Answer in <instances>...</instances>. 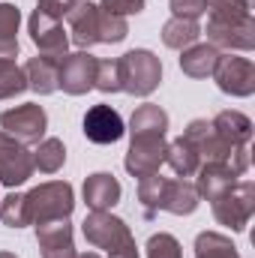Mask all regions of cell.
Segmentation results:
<instances>
[{
	"label": "cell",
	"mask_w": 255,
	"mask_h": 258,
	"mask_svg": "<svg viewBox=\"0 0 255 258\" xmlns=\"http://www.w3.org/2000/svg\"><path fill=\"white\" fill-rule=\"evenodd\" d=\"M78 3H81V0H39V3H36V9L60 21V18H63L66 12H69L72 6H78Z\"/></svg>",
	"instance_id": "cell-36"
},
{
	"label": "cell",
	"mask_w": 255,
	"mask_h": 258,
	"mask_svg": "<svg viewBox=\"0 0 255 258\" xmlns=\"http://www.w3.org/2000/svg\"><path fill=\"white\" fill-rule=\"evenodd\" d=\"M24 90H27L24 66H18L12 57H0V99L21 96Z\"/></svg>",
	"instance_id": "cell-28"
},
{
	"label": "cell",
	"mask_w": 255,
	"mask_h": 258,
	"mask_svg": "<svg viewBox=\"0 0 255 258\" xmlns=\"http://www.w3.org/2000/svg\"><path fill=\"white\" fill-rule=\"evenodd\" d=\"M0 219H3V225H9V228H24V225H30L24 195L12 192V195H6V198H0Z\"/></svg>",
	"instance_id": "cell-30"
},
{
	"label": "cell",
	"mask_w": 255,
	"mask_h": 258,
	"mask_svg": "<svg viewBox=\"0 0 255 258\" xmlns=\"http://www.w3.org/2000/svg\"><path fill=\"white\" fill-rule=\"evenodd\" d=\"M165 135H132V144H129V153L123 159L126 171L132 177H150V174H159V165L165 162Z\"/></svg>",
	"instance_id": "cell-8"
},
{
	"label": "cell",
	"mask_w": 255,
	"mask_h": 258,
	"mask_svg": "<svg viewBox=\"0 0 255 258\" xmlns=\"http://www.w3.org/2000/svg\"><path fill=\"white\" fill-rule=\"evenodd\" d=\"M195 189L201 198H207V201H213L216 195H222L228 186H234L237 183V171L234 168H228V165H222V162H201L198 165V171H195Z\"/></svg>",
	"instance_id": "cell-17"
},
{
	"label": "cell",
	"mask_w": 255,
	"mask_h": 258,
	"mask_svg": "<svg viewBox=\"0 0 255 258\" xmlns=\"http://www.w3.org/2000/svg\"><path fill=\"white\" fill-rule=\"evenodd\" d=\"M213 78H216L219 90L228 96H252L255 93V63L249 57L219 54Z\"/></svg>",
	"instance_id": "cell-9"
},
{
	"label": "cell",
	"mask_w": 255,
	"mask_h": 258,
	"mask_svg": "<svg viewBox=\"0 0 255 258\" xmlns=\"http://www.w3.org/2000/svg\"><path fill=\"white\" fill-rule=\"evenodd\" d=\"M57 72H60V57L54 54H36L30 57L24 66V75H27V87L48 96L57 90Z\"/></svg>",
	"instance_id": "cell-19"
},
{
	"label": "cell",
	"mask_w": 255,
	"mask_h": 258,
	"mask_svg": "<svg viewBox=\"0 0 255 258\" xmlns=\"http://www.w3.org/2000/svg\"><path fill=\"white\" fill-rule=\"evenodd\" d=\"M27 30H30V39L33 45L42 51V54H54V57H63L66 48H69V36H66L63 24L39 9H33L30 21H27Z\"/></svg>",
	"instance_id": "cell-13"
},
{
	"label": "cell",
	"mask_w": 255,
	"mask_h": 258,
	"mask_svg": "<svg viewBox=\"0 0 255 258\" xmlns=\"http://www.w3.org/2000/svg\"><path fill=\"white\" fill-rule=\"evenodd\" d=\"M18 27H21L18 6L0 3V57H15L18 54Z\"/></svg>",
	"instance_id": "cell-25"
},
{
	"label": "cell",
	"mask_w": 255,
	"mask_h": 258,
	"mask_svg": "<svg viewBox=\"0 0 255 258\" xmlns=\"http://www.w3.org/2000/svg\"><path fill=\"white\" fill-rule=\"evenodd\" d=\"M0 126H3L6 135H12L21 144H39L45 129H48V114H45L42 105L24 102V105H15V108L3 111L0 114Z\"/></svg>",
	"instance_id": "cell-6"
},
{
	"label": "cell",
	"mask_w": 255,
	"mask_h": 258,
	"mask_svg": "<svg viewBox=\"0 0 255 258\" xmlns=\"http://www.w3.org/2000/svg\"><path fill=\"white\" fill-rule=\"evenodd\" d=\"M108 258H138V246H135V237L126 240L123 246H117V249H111Z\"/></svg>",
	"instance_id": "cell-37"
},
{
	"label": "cell",
	"mask_w": 255,
	"mask_h": 258,
	"mask_svg": "<svg viewBox=\"0 0 255 258\" xmlns=\"http://www.w3.org/2000/svg\"><path fill=\"white\" fill-rule=\"evenodd\" d=\"M207 42L225 51H252L255 48V21H207Z\"/></svg>",
	"instance_id": "cell-12"
},
{
	"label": "cell",
	"mask_w": 255,
	"mask_h": 258,
	"mask_svg": "<svg viewBox=\"0 0 255 258\" xmlns=\"http://www.w3.org/2000/svg\"><path fill=\"white\" fill-rule=\"evenodd\" d=\"M183 138L198 150L201 162H222V165L234 168L237 174H243L249 168V144H228L225 138L216 135L210 120H192L183 129Z\"/></svg>",
	"instance_id": "cell-2"
},
{
	"label": "cell",
	"mask_w": 255,
	"mask_h": 258,
	"mask_svg": "<svg viewBox=\"0 0 255 258\" xmlns=\"http://www.w3.org/2000/svg\"><path fill=\"white\" fill-rule=\"evenodd\" d=\"M144 3H147V0H102V3H99V9H105V12H111V15L126 18V15H138V12L144 9Z\"/></svg>",
	"instance_id": "cell-34"
},
{
	"label": "cell",
	"mask_w": 255,
	"mask_h": 258,
	"mask_svg": "<svg viewBox=\"0 0 255 258\" xmlns=\"http://www.w3.org/2000/svg\"><path fill=\"white\" fill-rule=\"evenodd\" d=\"M147 258H183V252H180L177 237L159 231V234H153L147 240Z\"/></svg>",
	"instance_id": "cell-33"
},
{
	"label": "cell",
	"mask_w": 255,
	"mask_h": 258,
	"mask_svg": "<svg viewBox=\"0 0 255 258\" xmlns=\"http://www.w3.org/2000/svg\"><path fill=\"white\" fill-rule=\"evenodd\" d=\"M120 183L114 174L108 171H96L84 180V201L90 210H111L117 201H120Z\"/></svg>",
	"instance_id": "cell-18"
},
{
	"label": "cell",
	"mask_w": 255,
	"mask_h": 258,
	"mask_svg": "<svg viewBox=\"0 0 255 258\" xmlns=\"http://www.w3.org/2000/svg\"><path fill=\"white\" fill-rule=\"evenodd\" d=\"M75 258H99L96 252H84V255H75Z\"/></svg>",
	"instance_id": "cell-38"
},
{
	"label": "cell",
	"mask_w": 255,
	"mask_h": 258,
	"mask_svg": "<svg viewBox=\"0 0 255 258\" xmlns=\"http://www.w3.org/2000/svg\"><path fill=\"white\" fill-rule=\"evenodd\" d=\"M30 174H33V153L27 150V144L0 132V183L15 189L27 183Z\"/></svg>",
	"instance_id": "cell-10"
},
{
	"label": "cell",
	"mask_w": 255,
	"mask_h": 258,
	"mask_svg": "<svg viewBox=\"0 0 255 258\" xmlns=\"http://www.w3.org/2000/svg\"><path fill=\"white\" fill-rule=\"evenodd\" d=\"M210 204H213V216L219 225H228L231 231H243L255 213V183L240 180L228 186L222 195H216Z\"/></svg>",
	"instance_id": "cell-5"
},
{
	"label": "cell",
	"mask_w": 255,
	"mask_h": 258,
	"mask_svg": "<svg viewBox=\"0 0 255 258\" xmlns=\"http://www.w3.org/2000/svg\"><path fill=\"white\" fill-rule=\"evenodd\" d=\"M216 60H219V48H213L210 42H204V45H189V48H183V54H180V69H183L189 78H207V75H213Z\"/></svg>",
	"instance_id": "cell-21"
},
{
	"label": "cell",
	"mask_w": 255,
	"mask_h": 258,
	"mask_svg": "<svg viewBox=\"0 0 255 258\" xmlns=\"http://www.w3.org/2000/svg\"><path fill=\"white\" fill-rule=\"evenodd\" d=\"M165 129H168V114L159 105H153V102L138 105L132 120H129V132L132 135H165Z\"/></svg>",
	"instance_id": "cell-23"
},
{
	"label": "cell",
	"mask_w": 255,
	"mask_h": 258,
	"mask_svg": "<svg viewBox=\"0 0 255 258\" xmlns=\"http://www.w3.org/2000/svg\"><path fill=\"white\" fill-rule=\"evenodd\" d=\"M93 87L102 90V93H117L120 90V66H117V60H99Z\"/></svg>",
	"instance_id": "cell-32"
},
{
	"label": "cell",
	"mask_w": 255,
	"mask_h": 258,
	"mask_svg": "<svg viewBox=\"0 0 255 258\" xmlns=\"http://www.w3.org/2000/svg\"><path fill=\"white\" fill-rule=\"evenodd\" d=\"M0 258H18L15 252H0Z\"/></svg>",
	"instance_id": "cell-39"
},
{
	"label": "cell",
	"mask_w": 255,
	"mask_h": 258,
	"mask_svg": "<svg viewBox=\"0 0 255 258\" xmlns=\"http://www.w3.org/2000/svg\"><path fill=\"white\" fill-rule=\"evenodd\" d=\"M36 243L42 258H75V243H72V225L69 219H54L45 225H36Z\"/></svg>",
	"instance_id": "cell-15"
},
{
	"label": "cell",
	"mask_w": 255,
	"mask_h": 258,
	"mask_svg": "<svg viewBox=\"0 0 255 258\" xmlns=\"http://www.w3.org/2000/svg\"><path fill=\"white\" fill-rule=\"evenodd\" d=\"M210 123L216 129V135L225 138L228 144H249V138H252V120L243 111H231V108L219 111Z\"/></svg>",
	"instance_id": "cell-20"
},
{
	"label": "cell",
	"mask_w": 255,
	"mask_h": 258,
	"mask_svg": "<svg viewBox=\"0 0 255 258\" xmlns=\"http://www.w3.org/2000/svg\"><path fill=\"white\" fill-rule=\"evenodd\" d=\"M126 33H129L126 18H120V15H111V12L99 9V42L114 45V42H123V39H126Z\"/></svg>",
	"instance_id": "cell-31"
},
{
	"label": "cell",
	"mask_w": 255,
	"mask_h": 258,
	"mask_svg": "<svg viewBox=\"0 0 255 258\" xmlns=\"http://www.w3.org/2000/svg\"><path fill=\"white\" fill-rule=\"evenodd\" d=\"M63 162H66V147L60 138H42L39 147L33 150V168H39L42 174L60 171Z\"/></svg>",
	"instance_id": "cell-27"
},
{
	"label": "cell",
	"mask_w": 255,
	"mask_h": 258,
	"mask_svg": "<svg viewBox=\"0 0 255 258\" xmlns=\"http://www.w3.org/2000/svg\"><path fill=\"white\" fill-rule=\"evenodd\" d=\"M96 66L99 60L90 51H75L60 57V72H57V87L69 96H81L87 90H93L96 81Z\"/></svg>",
	"instance_id": "cell-11"
},
{
	"label": "cell",
	"mask_w": 255,
	"mask_h": 258,
	"mask_svg": "<svg viewBox=\"0 0 255 258\" xmlns=\"http://www.w3.org/2000/svg\"><path fill=\"white\" fill-rule=\"evenodd\" d=\"M213 21H246L252 18L249 0H204Z\"/></svg>",
	"instance_id": "cell-29"
},
{
	"label": "cell",
	"mask_w": 255,
	"mask_h": 258,
	"mask_svg": "<svg viewBox=\"0 0 255 258\" xmlns=\"http://www.w3.org/2000/svg\"><path fill=\"white\" fill-rule=\"evenodd\" d=\"M207 12V3L204 0H171V15L174 18H192L198 21V15Z\"/></svg>",
	"instance_id": "cell-35"
},
{
	"label": "cell",
	"mask_w": 255,
	"mask_h": 258,
	"mask_svg": "<svg viewBox=\"0 0 255 258\" xmlns=\"http://www.w3.org/2000/svg\"><path fill=\"white\" fill-rule=\"evenodd\" d=\"M66 21H69L72 42L78 48H90L99 42V6H93L90 0H81L78 6H72L66 12Z\"/></svg>",
	"instance_id": "cell-16"
},
{
	"label": "cell",
	"mask_w": 255,
	"mask_h": 258,
	"mask_svg": "<svg viewBox=\"0 0 255 258\" xmlns=\"http://www.w3.org/2000/svg\"><path fill=\"white\" fill-rule=\"evenodd\" d=\"M195 258H240L231 237L219 231H201L195 237Z\"/></svg>",
	"instance_id": "cell-26"
},
{
	"label": "cell",
	"mask_w": 255,
	"mask_h": 258,
	"mask_svg": "<svg viewBox=\"0 0 255 258\" xmlns=\"http://www.w3.org/2000/svg\"><path fill=\"white\" fill-rule=\"evenodd\" d=\"M27 201V216L33 225H45L54 219H69L75 210V192L66 180H51V183H39L36 189L24 195Z\"/></svg>",
	"instance_id": "cell-3"
},
{
	"label": "cell",
	"mask_w": 255,
	"mask_h": 258,
	"mask_svg": "<svg viewBox=\"0 0 255 258\" xmlns=\"http://www.w3.org/2000/svg\"><path fill=\"white\" fill-rule=\"evenodd\" d=\"M81 231H84V240L90 246L105 249V252H111V249L123 246L126 240H132L129 225L120 216H111V210H90V216L84 219Z\"/></svg>",
	"instance_id": "cell-7"
},
{
	"label": "cell",
	"mask_w": 255,
	"mask_h": 258,
	"mask_svg": "<svg viewBox=\"0 0 255 258\" xmlns=\"http://www.w3.org/2000/svg\"><path fill=\"white\" fill-rule=\"evenodd\" d=\"M198 36H201V27H198V21H192V18H168L165 24H162V42L168 45V48H174V51H183V48H189L198 42Z\"/></svg>",
	"instance_id": "cell-22"
},
{
	"label": "cell",
	"mask_w": 255,
	"mask_h": 258,
	"mask_svg": "<svg viewBox=\"0 0 255 258\" xmlns=\"http://www.w3.org/2000/svg\"><path fill=\"white\" fill-rule=\"evenodd\" d=\"M117 66H120V90L132 96H150L162 81V63L147 48L126 51L123 57H117Z\"/></svg>",
	"instance_id": "cell-4"
},
{
	"label": "cell",
	"mask_w": 255,
	"mask_h": 258,
	"mask_svg": "<svg viewBox=\"0 0 255 258\" xmlns=\"http://www.w3.org/2000/svg\"><path fill=\"white\" fill-rule=\"evenodd\" d=\"M165 162L171 165V171H174L177 177H195V171H198V165H201L198 150L192 147L183 135H180L177 141L168 144V150H165Z\"/></svg>",
	"instance_id": "cell-24"
},
{
	"label": "cell",
	"mask_w": 255,
	"mask_h": 258,
	"mask_svg": "<svg viewBox=\"0 0 255 258\" xmlns=\"http://www.w3.org/2000/svg\"><path fill=\"white\" fill-rule=\"evenodd\" d=\"M123 117L111 105H93L84 114V135L93 144H114L123 138Z\"/></svg>",
	"instance_id": "cell-14"
},
{
	"label": "cell",
	"mask_w": 255,
	"mask_h": 258,
	"mask_svg": "<svg viewBox=\"0 0 255 258\" xmlns=\"http://www.w3.org/2000/svg\"><path fill=\"white\" fill-rule=\"evenodd\" d=\"M138 201L144 207V219H153L159 210H168L174 216H189L195 213L201 195L195 189V183L189 180H168V177H159V174H150V177H141L138 183Z\"/></svg>",
	"instance_id": "cell-1"
}]
</instances>
